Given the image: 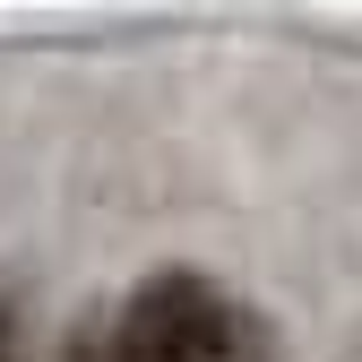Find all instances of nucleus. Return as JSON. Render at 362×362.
<instances>
[{
    "instance_id": "f257e3e1",
    "label": "nucleus",
    "mask_w": 362,
    "mask_h": 362,
    "mask_svg": "<svg viewBox=\"0 0 362 362\" xmlns=\"http://www.w3.org/2000/svg\"><path fill=\"white\" fill-rule=\"evenodd\" d=\"M224 293L190 267H164L129 293L121 310V337H112V362H224Z\"/></svg>"
},
{
    "instance_id": "f03ea898",
    "label": "nucleus",
    "mask_w": 362,
    "mask_h": 362,
    "mask_svg": "<svg viewBox=\"0 0 362 362\" xmlns=\"http://www.w3.org/2000/svg\"><path fill=\"white\" fill-rule=\"evenodd\" d=\"M0 362H9V320H0Z\"/></svg>"
}]
</instances>
